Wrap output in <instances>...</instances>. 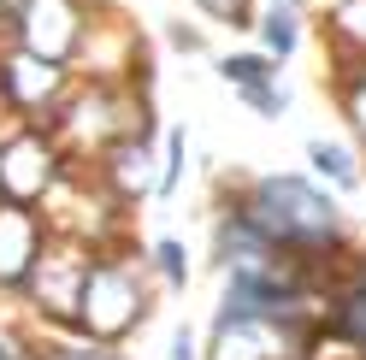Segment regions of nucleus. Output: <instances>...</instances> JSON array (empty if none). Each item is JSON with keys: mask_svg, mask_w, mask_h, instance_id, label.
<instances>
[{"mask_svg": "<svg viewBox=\"0 0 366 360\" xmlns=\"http://www.w3.org/2000/svg\"><path fill=\"white\" fill-rule=\"evenodd\" d=\"M166 41H172L177 54H207V36H201L195 24H183V18H172V24H166Z\"/></svg>", "mask_w": 366, "mask_h": 360, "instance_id": "20", "label": "nucleus"}, {"mask_svg": "<svg viewBox=\"0 0 366 360\" xmlns=\"http://www.w3.org/2000/svg\"><path fill=\"white\" fill-rule=\"evenodd\" d=\"M189 6L201 18H213V24H231V30H254V18H260L254 0H189Z\"/></svg>", "mask_w": 366, "mask_h": 360, "instance_id": "17", "label": "nucleus"}, {"mask_svg": "<svg viewBox=\"0 0 366 360\" xmlns=\"http://www.w3.org/2000/svg\"><path fill=\"white\" fill-rule=\"evenodd\" d=\"M89 177H95V189L112 201V207H136V201H154V184H159V160H154V136L148 130H136V136L101 148L95 160H89Z\"/></svg>", "mask_w": 366, "mask_h": 360, "instance_id": "8", "label": "nucleus"}, {"mask_svg": "<svg viewBox=\"0 0 366 360\" xmlns=\"http://www.w3.org/2000/svg\"><path fill=\"white\" fill-rule=\"evenodd\" d=\"M224 201H231V207L254 224L284 260H295L302 272L325 278V284L342 272V260L355 254L342 195H331L307 171H254V177H237Z\"/></svg>", "mask_w": 366, "mask_h": 360, "instance_id": "1", "label": "nucleus"}, {"mask_svg": "<svg viewBox=\"0 0 366 360\" xmlns=\"http://www.w3.org/2000/svg\"><path fill=\"white\" fill-rule=\"evenodd\" d=\"M159 184H154V201H172L183 189V177H189V130L183 124H166L159 130Z\"/></svg>", "mask_w": 366, "mask_h": 360, "instance_id": "16", "label": "nucleus"}, {"mask_svg": "<svg viewBox=\"0 0 366 360\" xmlns=\"http://www.w3.org/2000/svg\"><path fill=\"white\" fill-rule=\"evenodd\" d=\"M278 6H307V0H278Z\"/></svg>", "mask_w": 366, "mask_h": 360, "instance_id": "21", "label": "nucleus"}, {"mask_svg": "<svg viewBox=\"0 0 366 360\" xmlns=\"http://www.w3.org/2000/svg\"><path fill=\"white\" fill-rule=\"evenodd\" d=\"M325 360H366V254H349L325 284Z\"/></svg>", "mask_w": 366, "mask_h": 360, "instance_id": "7", "label": "nucleus"}, {"mask_svg": "<svg viewBox=\"0 0 366 360\" xmlns=\"http://www.w3.org/2000/svg\"><path fill=\"white\" fill-rule=\"evenodd\" d=\"M302 154H307V177H319L331 195H360V189H366V160H360V148H355V142L307 136Z\"/></svg>", "mask_w": 366, "mask_h": 360, "instance_id": "10", "label": "nucleus"}, {"mask_svg": "<svg viewBox=\"0 0 366 360\" xmlns=\"http://www.w3.org/2000/svg\"><path fill=\"white\" fill-rule=\"evenodd\" d=\"M360 160H366V136H360Z\"/></svg>", "mask_w": 366, "mask_h": 360, "instance_id": "22", "label": "nucleus"}, {"mask_svg": "<svg viewBox=\"0 0 366 360\" xmlns=\"http://www.w3.org/2000/svg\"><path fill=\"white\" fill-rule=\"evenodd\" d=\"M154 296L159 284L148 272V249H130V242H112V249H95L77 289V313H71V331L83 343H101V349H130L136 331L154 319Z\"/></svg>", "mask_w": 366, "mask_h": 360, "instance_id": "2", "label": "nucleus"}, {"mask_svg": "<svg viewBox=\"0 0 366 360\" xmlns=\"http://www.w3.org/2000/svg\"><path fill=\"white\" fill-rule=\"evenodd\" d=\"M213 71H219V83L231 89L237 101H242V95H254V89H266V83H284V65L272 59V54H260V48L219 54V59H213Z\"/></svg>", "mask_w": 366, "mask_h": 360, "instance_id": "12", "label": "nucleus"}, {"mask_svg": "<svg viewBox=\"0 0 366 360\" xmlns=\"http://www.w3.org/2000/svg\"><path fill=\"white\" fill-rule=\"evenodd\" d=\"M101 30V6L95 0H30L6 18V41L24 48L36 59H54V65H83L89 41Z\"/></svg>", "mask_w": 366, "mask_h": 360, "instance_id": "4", "label": "nucleus"}, {"mask_svg": "<svg viewBox=\"0 0 366 360\" xmlns=\"http://www.w3.org/2000/svg\"><path fill=\"white\" fill-rule=\"evenodd\" d=\"M89 260H95V242H83L71 231H54L41 266L30 272V284L18 289L24 325H36V331H71V313H77V289H83Z\"/></svg>", "mask_w": 366, "mask_h": 360, "instance_id": "5", "label": "nucleus"}, {"mask_svg": "<svg viewBox=\"0 0 366 360\" xmlns=\"http://www.w3.org/2000/svg\"><path fill=\"white\" fill-rule=\"evenodd\" d=\"M71 154L48 124H0V201L48 213L71 177Z\"/></svg>", "mask_w": 366, "mask_h": 360, "instance_id": "3", "label": "nucleus"}, {"mask_svg": "<svg viewBox=\"0 0 366 360\" xmlns=\"http://www.w3.org/2000/svg\"><path fill=\"white\" fill-rule=\"evenodd\" d=\"M302 6H278V0H266V12L254 18V41L260 54H272L278 65H290L295 54H302Z\"/></svg>", "mask_w": 366, "mask_h": 360, "instance_id": "13", "label": "nucleus"}, {"mask_svg": "<svg viewBox=\"0 0 366 360\" xmlns=\"http://www.w3.org/2000/svg\"><path fill=\"white\" fill-rule=\"evenodd\" d=\"M242 106L254 112V119H272V124H278L284 112H290V89H284V83H266V89H254V95H242Z\"/></svg>", "mask_w": 366, "mask_h": 360, "instance_id": "18", "label": "nucleus"}, {"mask_svg": "<svg viewBox=\"0 0 366 360\" xmlns=\"http://www.w3.org/2000/svg\"><path fill=\"white\" fill-rule=\"evenodd\" d=\"M148 272H154V284L166 289V296H183V289L195 284L189 242H183V236H154V242H148Z\"/></svg>", "mask_w": 366, "mask_h": 360, "instance_id": "14", "label": "nucleus"}, {"mask_svg": "<svg viewBox=\"0 0 366 360\" xmlns=\"http://www.w3.org/2000/svg\"><path fill=\"white\" fill-rule=\"evenodd\" d=\"M166 360H201V331H195L189 319H177V325L166 331Z\"/></svg>", "mask_w": 366, "mask_h": 360, "instance_id": "19", "label": "nucleus"}, {"mask_svg": "<svg viewBox=\"0 0 366 360\" xmlns=\"http://www.w3.org/2000/svg\"><path fill=\"white\" fill-rule=\"evenodd\" d=\"M331 101H337V112L349 119V130H355V142L366 136V65H331Z\"/></svg>", "mask_w": 366, "mask_h": 360, "instance_id": "15", "label": "nucleus"}, {"mask_svg": "<svg viewBox=\"0 0 366 360\" xmlns=\"http://www.w3.org/2000/svg\"><path fill=\"white\" fill-rule=\"evenodd\" d=\"M319 36H325V65H366V0H331Z\"/></svg>", "mask_w": 366, "mask_h": 360, "instance_id": "11", "label": "nucleus"}, {"mask_svg": "<svg viewBox=\"0 0 366 360\" xmlns=\"http://www.w3.org/2000/svg\"><path fill=\"white\" fill-rule=\"evenodd\" d=\"M77 71L54 59H36L12 41H0V119L6 124H54L59 106L71 101Z\"/></svg>", "mask_w": 366, "mask_h": 360, "instance_id": "6", "label": "nucleus"}, {"mask_svg": "<svg viewBox=\"0 0 366 360\" xmlns=\"http://www.w3.org/2000/svg\"><path fill=\"white\" fill-rule=\"evenodd\" d=\"M48 242H54V219L48 213L0 201V301H18V289H24L30 272L41 266Z\"/></svg>", "mask_w": 366, "mask_h": 360, "instance_id": "9", "label": "nucleus"}]
</instances>
